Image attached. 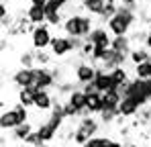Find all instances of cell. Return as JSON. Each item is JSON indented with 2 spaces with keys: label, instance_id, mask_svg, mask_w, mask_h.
I'll list each match as a JSON object with an SVG mask.
<instances>
[{
  "label": "cell",
  "instance_id": "cell-9",
  "mask_svg": "<svg viewBox=\"0 0 151 147\" xmlns=\"http://www.w3.org/2000/svg\"><path fill=\"white\" fill-rule=\"evenodd\" d=\"M141 108H143V106H141L135 98L123 96L121 104H119V115H121V119H133V117H137V115H139V110H141Z\"/></svg>",
  "mask_w": 151,
  "mask_h": 147
},
{
  "label": "cell",
  "instance_id": "cell-2",
  "mask_svg": "<svg viewBox=\"0 0 151 147\" xmlns=\"http://www.w3.org/2000/svg\"><path fill=\"white\" fill-rule=\"evenodd\" d=\"M31 121V112H29V108L23 106V104H14L12 108H4L2 110V115H0V127H2V131L6 133V131H12V129H17L19 125H25V122Z\"/></svg>",
  "mask_w": 151,
  "mask_h": 147
},
{
  "label": "cell",
  "instance_id": "cell-24",
  "mask_svg": "<svg viewBox=\"0 0 151 147\" xmlns=\"http://www.w3.org/2000/svg\"><path fill=\"white\" fill-rule=\"evenodd\" d=\"M19 66L21 68H35V49H25L19 55Z\"/></svg>",
  "mask_w": 151,
  "mask_h": 147
},
{
  "label": "cell",
  "instance_id": "cell-8",
  "mask_svg": "<svg viewBox=\"0 0 151 147\" xmlns=\"http://www.w3.org/2000/svg\"><path fill=\"white\" fill-rule=\"evenodd\" d=\"M100 119L94 117V115H86V117H80L78 119V129L84 131L88 137H96L98 131H100Z\"/></svg>",
  "mask_w": 151,
  "mask_h": 147
},
{
  "label": "cell",
  "instance_id": "cell-25",
  "mask_svg": "<svg viewBox=\"0 0 151 147\" xmlns=\"http://www.w3.org/2000/svg\"><path fill=\"white\" fill-rule=\"evenodd\" d=\"M108 141H110V137L96 135V137H90V141H88L84 147H108Z\"/></svg>",
  "mask_w": 151,
  "mask_h": 147
},
{
  "label": "cell",
  "instance_id": "cell-4",
  "mask_svg": "<svg viewBox=\"0 0 151 147\" xmlns=\"http://www.w3.org/2000/svg\"><path fill=\"white\" fill-rule=\"evenodd\" d=\"M51 41H53V35H51L49 24H37L33 31H31V45L33 49H47L51 47Z\"/></svg>",
  "mask_w": 151,
  "mask_h": 147
},
{
  "label": "cell",
  "instance_id": "cell-14",
  "mask_svg": "<svg viewBox=\"0 0 151 147\" xmlns=\"http://www.w3.org/2000/svg\"><path fill=\"white\" fill-rule=\"evenodd\" d=\"M25 17L31 21L33 27L47 23V17H45V8H43V6H33V4H29V8L25 10Z\"/></svg>",
  "mask_w": 151,
  "mask_h": 147
},
{
  "label": "cell",
  "instance_id": "cell-3",
  "mask_svg": "<svg viewBox=\"0 0 151 147\" xmlns=\"http://www.w3.org/2000/svg\"><path fill=\"white\" fill-rule=\"evenodd\" d=\"M96 74H98V68L92 61H86V59H80L74 68V78L80 84V88L86 86V84H92L96 80Z\"/></svg>",
  "mask_w": 151,
  "mask_h": 147
},
{
  "label": "cell",
  "instance_id": "cell-6",
  "mask_svg": "<svg viewBox=\"0 0 151 147\" xmlns=\"http://www.w3.org/2000/svg\"><path fill=\"white\" fill-rule=\"evenodd\" d=\"M49 51L53 53V57H65V55H70V53H76L72 37H68V35H59V37H53Z\"/></svg>",
  "mask_w": 151,
  "mask_h": 147
},
{
  "label": "cell",
  "instance_id": "cell-28",
  "mask_svg": "<svg viewBox=\"0 0 151 147\" xmlns=\"http://www.w3.org/2000/svg\"><path fill=\"white\" fill-rule=\"evenodd\" d=\"M108 147H125V145H123L121 141H116V139H110V141H108Z\"/></svg>",
  "mask_w": 151,
  "mask_h": 147
},
{
  "label": "cell",
  "instance_id": "cell-11",
  "mask_svg": "<svg viewBox=\"0 0 151 147\" xmlns=\"http://www.w3.org/2000/svg\"><path fill=\"white\" fill-rule=\"evenodd\" d=\"M53 106H55V98L49 90H37L33 108L39 112H47V110H53Z\"/></svg>",
  "mask_w": 151,
  "mask_h": 147
},
{
  "label": "cell",
  "instance_id": "cell-27",
  "mask_svg": "<svg viewBox=\"0 0 151 147\" xmlns=\"http://www.w3.org/2000/svg\"><path fill=\"white\" fill-rule=\"evenodd\" d=\"M29 2H31V4H33V6H43V8H45V6H47V2H49V0H29Z\"/></svg>",
  "mask_w": 151,
  "mask_h": 147
},
{
  "label": "cell",
  "instance_id": "cell-22",
  "mask_svg": "<svg viewBox=\"0 0 151 147\" xmlns=\"http://www.w3.org/2000/svg\"><path fill=\"white\" fill-rule=\"evenodd\" d=\"M51 59H53V53L47 51V49H35V68H45V66H49Z\"/></svg>",
  "mask_w": 151,
  "mask_h": 147
},
{
  "label": "cell",
  "instance_id": "cell-10",
  "mask_svg": "<svg viewBox=\"0 0 151 147\" xmlns=\"http://www.w3.org/2000/svg\"><path fill=\"white\" fill-rule=\"evenodd\" d=\"M68 102L74 106L76 110L80 112V117H86V115H90L88 112V94L82 90V88H78V90H74L72 94H70V98H68Z\"/></svg>",
  "mask_w": 151,
  "mask_h": 147
},
{
  "label": "cell",
  "instance_id": "cell-32",
  "mask_svg": "<svg viewBox=\"0 0 151 147\" xmlns=\"http://www.w3.org/2000/svg\"><path fill=\"white\" fill-rule=\"evenodd\" d=\"M2 2H10V0H2Z\"/></svg>",
  "mask_w": 151,
  "mask_h": 147
},
{
  "label": "cell",
  "instance_id": "cell-13",
  "mask_svg": "<svg viewBox=\"0 0 151 147\" xmlns=\"http://www.w3.org/2000/svg\"><path fill=\"white\" fill-rule=\"evenodd\" d=\"M94 86H96V90L98 92H108V90H114V82H112V76L110 72H106V70H102L98 68V74H96V80H94Z\"/></svg>",
  "mask_w": 151,
  "mask_h": 147
},
{
  "label": "cell",
  "instance_id": "cell-20",
  "mask_svg": "<svg viewBox=\"0 0 151 147\" xmlns=\"http://www.w3.org/2000/svg\"><path fill=\"white\" fill-rule=\"evenodd\" d=\"M110 49H114V51H119V53L129 55V53H131V49H133V41H131V37H129V35H127V37H114Z\"/></svg>",
  "mask_w": 151,
  "mask_h": 147
},
{
  "label": "cell",
  "instance_id": "cell-7",
  "mask_svg": "<svg viewBox=\"0 0 151 147\" xmlns=\"http://www.w3.org/2000/svg\"><path fill=\"white\" fill-rule=\"evenodd\" d=\"M112 35L108 31V27H102V24H96L92 29V33L88 35V41L94 45V47H110L112 45Z\"/></svg>",
  "mask_w": 151,
  "mask_h": 147
},
{
  "label": "cell",
  "instance_id": "cell-23",
  "mask_svg": "<svg viewBox=\"0 0 151 147\" xmlns=\"http://www.w3.org/2000/svg\"><path fill=\"white\" fill-rule=\"evenodd\" d=\"M133 74L139 80H151V59L139 63V66H133Z\"/></svg>",
  "mask_w": 151,
  "mask_h": 147
},
{
  "label": "cell",
  "instance_id": "cell-29",
  "mask_svg": "<svg viewBox=\"0 0 151 147\" xmlns=\"http://www.w3.org/2000/svg\"><path fill=\"white\" fill-rule=\"evenodd\" d=\"M145 47H147V49L151 51V31L147 33V39H145Z\"/></svg>",
  "mask_w": 151,
  "mask_h": 147
},
{
  "label": "cell",
  "instance_id": "cell-18",
  "mask_svg": "<svg viewBox=\"0 0 151 147\" xmlns=\"http://www.w3.org/2000/svg\"><path fill=\"white\" fill-rule=\"evenodd\" d=\"M35 94H37V88H35V86H31V88H23V90H19V94H17V102L29 108V106L35 104Z\"/></svg>",
  "mask_w": 151,
  "mask_h": 147
},
{
  "label": "cell",
  "instance_id": "cell-15",
  "mask_svg": "<svg viewBox=\"0 0 151 147\" xmlns=\"http://www.w3.org/2000/svg\"><path fill=\"white\" fill-rule=\"evenodd\" d=\"M35 129H37V127H35V122L29 121V122H25V125H19L17 129H12V131H10V137H12L14 141H19V143H25L27 139L31 137V133H33Z\"/></svg>",
  "mask_w": 151,
  "mask_h": 147
},
{
  "label": "cell",
  "instance_id": "cell-5",
  "mask_svg": "<svg viewBox=\"0 0 151 147\" xmlns=\"http://www.w3.org/2000/svg\"><path fill=\"white\" fill-rule=\"evenodd\" d=\"M33 86L37 90H51L57 86V80L49 68H33Z\"/></svg>",
  "mask_w": 151,
  "mask_h": 147
},
{
  "label": "cell",
  "instance_id": "cell-17",
  "mask_svg": "<svg viewBox=\"0 0 151 147\" xmlns=\"http://www.w3.org/2000/svg\"><path fill=\"white\" fill-rule=\"evenodd\" d=\"M80 4H82L84 12L96 14V17H100L102 12H104V8H106V0H82Z\"/></svg>",
  "mask_w": 151,
  "mask_h": 147
},
{
  "label": "cell",
  "instance_id": "cell-12",
  "mask_svg": "<svg viewBox=\"0 0 151 147\" xmlns=\"http://www.w3.org/2000/svg\"><path fill=\"white\" fill-rule=\"evenodd\" d=\"M12 84L23 90V88H31L33 86V68H19L12 74Z\"/></svg>",
  "mask_w": 151,
  "mask_h": 147
},
{
  "label": "cell",
  "instance_id": "cell-26",
  "mask_svg": "<svg viewBox=\"0 0 151 147\" xmlns=\"http://www.w3.org/2000/svg\"><path fill=\"white\" fill-rule=\"evenodd\" d=\"M119 4H123V6H135V4H141V0H119Z\"/></svg>",
  "mask_w": 151,
  "mask_h": 147
},
{
  "label": "cell",
  "instance_id": "cell-30",
  "mask_svg": "<svg viewBox=\"0 0 151 147\" xmlns=\"http://www.w3.org/2000/svg\"><path fill=\"white\" fill-rule=\"evenodd\" d=\"M147 10H149V14H151V4H149V6H147Z\"/></svg>",
  "mask_w": 151,
  "mask_h": 147
},
{
  "label": "cell",
  "instance_id": "cell-19",
  "mask_svg": "<svg viewBox=\"0 0 151 147\" xmlns=\"http://www.w3.org/2000/svg\"><path fill=\"white\" fill-rule=\"evenodd\" d=\"M102 110H104V98H102V92L90 94V96H88V112H90V115H100Z\"/></svg>",
  "mask_w": 151,
  "mask_h": 147
},
{
  "label": "cell",
  "instance_id": "cell-1",
  "mask_svg": "<svg viewBox=\"0 0 151 147\" xmlns=\"http://www.w3.org/2000/svg\"><path fill=\"white\" fill-rule=\"evenodd\" d=\"M94 17H90L88 12H78L72 17H65L63 21V33L72 39H88V35L92 33V29L96 27Z\"/></svg>",
  "mask_w": 151,
  "mask_h": 147
},
{
  "label": "cell",
  "instance_id": "cell-21",
  "mask_svg": "<svg viewBox=\"0 0 151 147\" xmlns=\"http://www.w3.org/2000/svg\"><path fill=\"white\" fill-rule=\"evenodd\" d=\"M37 133L41 135L43 143H51V141H53V139L57 137V133H59V131H55V129H53L51 125H47V122L43 121L41 125H39V127H37Z\"/></svg>",
  "mask_w": 151,
  "mask_h": 147
},
{
  "label": "cell",
  "instance_id": "cell-31",
  "mask_svg": "<svg viewBox=\"0 0 151 147\" xmlns=\"http://www.w3.org/2000/svg\"><path fill=\"white\" fill-rule=\"evenodd\" d=\"M43 147H51V145H49V143H45V145H43Z\"/></svg>",
  "mask_w": 151,
  "mask_h": 147
},
{
  "label": "cell",
  "instance_id": "cell-16",
  "mask_svg": "<svg viewBox=\"0 0 151 147\" xmlns=\"http://www.w3.org/2000/svg\"><path fill=\"white\" fill-rule=\"evenodd\" d=\"M151 59V51L145 45H137V47L131 49V53H129V61L133 63V66H139V63H143V61H149Z\"/></svg>",
  "mask_w": 151,
  "mask_h": 147
}]
</instances>
